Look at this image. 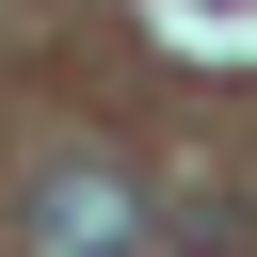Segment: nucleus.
I'll use <instances>...</instances> for the list:
<instances>
[{
	"label": "nucleus",
	"instance_id": "1",
	"mask_svg": "<svg viewBox=\"0 0 257 257\" xmlns=\"http://www.w3.org/2000/svg\"><path fill=\"white\" fill-rule=\"evenodd\" d=\"M32 257H128V177L112 161H48L32 177Z\"/></svg>",
	"mask_w": 257,
	"mask_h": 257
}]
</instances>
